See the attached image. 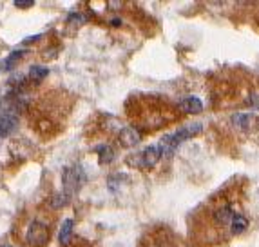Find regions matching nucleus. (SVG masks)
Wrapping results in <instances>:
<instances>
[{"label": "nucleus", "mask_w": 259, "mask_h": 247, "mask_svg": "<svg viewBox=\"0 0 259 247\" xmlns=\"http://www.w3.org/2000/svg\"><path fill=\"white\" fill-rule=\"evenodd\" d=\"M48 75H49V69L44 67V65H31L29 67V78L33 82H42Z\"/></svg>", "instance_id": "nucleus-13"}, {"label": "nucleus", "mask_w": 259, "mask_h": 247, "mask_svg": "<svg viewBox=\"0 0 259 247\" xmlns=\"http://www.w3.org/2000/svg\"><path fill=\"white\" fill-rule=\"evenodd\" d=\"M67 202H69V196L65 195V193H60V195H55L51 198V207L53 209H60V207H64Z\"/></svg>", "instance_id": "nucleus-14"}, {"label": "nucleus", "mask_w": 259, "mask_h": 247, "mask_svg": "<svg viewBox=\"0 0 259 247\" xmlns=\"http://www.w3.org/2000/svg\"><path fill=\"white\" fill-rule=\"evenodd\" d=\"M62 182H64V193L67 196H73L74 193H78V189L83 186L85 182V173L80 165H74V167H65L64 174H62Z\"/></svg>", "instance_id": "nucleus-1"}, {"label": "nucleus", "mask_w": 259, "mask_h": 247, "mask_svg": "<svg viewBox=\"0 0 259 247\" xmlns=\"http://www.w3.org/2000/svg\"><path fill=\"white\" fill-rule=\"evenodd\" d=\"M160 158H161L160 148H158V146H149V148H145L138 155L136 165L142 167V169H151V167H154V165L160 162Z\"/></svg>", "instance_id": "nucleus-3"}, {"label": "nucleus", "mask_w": 259, "mask_h": 247, "mask_svg": "<svg viewBox=\"0 0 259 247\" xmlns=\"http://www.w3.org/2000/svg\"><path fill=\"white\" fill-rule=\"evenodd\" d=\"M73 227H74V222L71 220V218H67V220H64V224H62L60 227V233H58V242H60V245H69L71 238H73Z\"/></svg>", "instance_id": "nucleus-8"}, {"label": "nucleus", "mask_w": 259, "mask_h": 247, "mask_svg": "<svg viewBox=\"0 0 259 247\" xmlns=\"http://www.w3.org/2000/svg\"><path fill=\"white\" fill-rule=\"evenodd\" d=\"M18 126V120L13 117H8V115H0V140L9 136Z\"/></svg>", "instance_id": "nucleus-7"}, {"label": "nucleus", "mask_w": 259, "mask_h": 247, "mask_svg": "<svg viewBox=\"0 0 259 247\" xmlns=\"http://www.w3.org/2000/svg\"><path fill=\"white\" fill-rule=\"evenodd\" d=\"M250 104H252V108L259 109V95H252L250 96Z\"/></svg>", "instance_id": "nucleus-17"}, {"label": "nucleus", "mask_w": 259, "mask_h": 247, "mask_svg": "<svg viewBox=\"0 0 259 247\" xmlns=\"http://www.w3.org/2000/svg\"><path fill=\"white\" fill-rule=\"evenodd\" d=\"M87 18L83 17V15H71L69 17V22H78V24H83Z\"/></svg>", "instance_id": "nucleus-16"}, {"label": "nucleus", "mask_w": 259, "mask_h": 247, "mask_svg": "<svg viewBox=\"0 0 259 247\" xmlns=\"http://www.w3.org/2000/svg\"><path fill=\"white\" fill-rule=\"evenodd\" d=\"M24 55H26V51H13L9 57H6L4 60H2V71H11L13 67H17L18 62L24 58Z\"/></svg>", "instance_id": "nucleus-9"}, {"label": "nucleus", "mask_w": 259, "mask_h": 247, "mask_svg": "<svg viewBox=\"0 0 259 247\" xmlns=\"http://www.w3.org/2000/svg\"><path fill=\"white\" fill-rule=\"evenodd\" d=\"M214 218H216V222L220 224V226H227V224H230L232 218H234L232 207H230V205H223V207H220L216 211V215H214Z\"/></svg>", "instance_id": "nucleus-10"}, {"label": "nucleus", "mask_w": 259, "mask_h": 247, "mask_svg": "<svg viewBox=\"0 0 259 247\" xmlns=\"http://www.w3.org/2000/svg\"><path fill=\"white\" fill-rule=\"evenodd\" d=\"M232 124L241 131H252L257 126V117L252 113H236L232 117Z\"/></svg>", "instance_id": "nucleus-5"}, {"label": "nucleus", "mask_w": 259, "mask_h": 247, "mask_svg": "<svg viewBox=\"0 0 259 247\" xmlns=\"http://www.w3.org/2000/svg\"><path fill=\"white\" fill-rule=\"evenodd\" d=\"M33 4H35L33 0H27V2H24V0H17V2H15V6H17V8H31Z\"/></svg>", "instance_id": "nucleus-15"}, {"label": "nucleus", "mask_w": 259, "mask_h": 247, "mask_svg": "<svg viewBox=\"0 0 259 247\" xmlns=\"http://www.w3.org/2000/svg\"><path fill=\"white\" fill-rule=\"evenodd\" d=\"M180 109H182L183 113H189V115H198L203 111V102L196 96H187L180 102Z\"/></svg>", "instance_id": "nucleus-6"}, {"label": "nucleus", "mask_w": 259, "mask_h": 247, "mask_svg": "<svg viewBox=\"0 0 259 247\" xmlns=\"http://www.w3.org/2000/svg\"><path fill=\"white\" fill-rule=\"evenodd\" d=\"M230 226H232L234 234H241V233H245L246 227H248V220H246V217H243V215H234Z\"/></svg>", "instance_id": "nucleus-12"}, {"label": "nucleus", "mask_w": 259, "mask_h": 247, "mask_svg": "<svg viewBox=\"0 0 259 247\" xmlns=\"http://www.w3.org/2000/svg\"><path fill=\"white\" fill-rule=\"evenodd\" d=\"M26 242L31 247H44L48 245L49 242V229L46 224H40V222H33L26 233Z\"/></svg>", "instance_id": "nucleus-2"}, {"label": "nucleus", "mask_w": 259, "mask_h": 247, "mask_svg": "<svg viewBox=\"0 0 259 247\" xmlns=\"http://www.w3.org/2000/svg\"><path fill=\"white\" fill-rule=\"evenodd\" d=\"M96 153H98V160L100 164H111L112 160H114V149L111 148V146H98L96 148Z\"/></svg>", "instance_id": "nucleus-11"}, {"label": "nucleus", "mask_w": 259, "mask_h": 247, "mask_svg": "<svg viewBox=\"0 0 259 247\" xmlns=\"http://www.w3.org/2000/svg\"><path fill=\"white\" fill-rule=\"evenodd\" d=\"M118 140H120V146L123 148H134V146H138L140 140H142V134L136 127H123L118 134Z\"/></svg>", "instance_id": "nucleus-4"}, {"label": "nucleus", "mask_w": 259, "mask_h": 247, "mask_svg": "<svg viewBox=\"0 0 259 247\" xmlns=\"http://www.w3.org/2000/svg\"><path fill=\"white\" fill-rule=\"evenodd\" d=\"M111 24H112V26H120L121 22H120V20H118V18H114V20H112V22H111Z\"/></svg>", "instance_id": "nucleus-18"}]
</instances>
